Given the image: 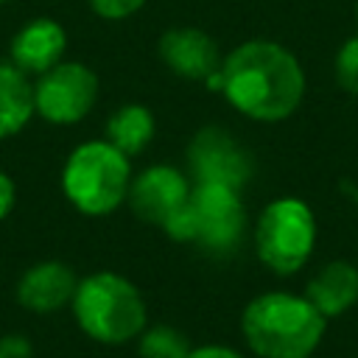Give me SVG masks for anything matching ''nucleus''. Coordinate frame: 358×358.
Listing matches in <instances>:
<instances>
[{
	"label": "nucleus",
	"mask_w": 358,
	"mask_h": 358,
	"mask_svg": "<svg viewBox=\"0 0 358 358\" xmlns=\"http://www.w3.org/2000/svg\"><path fill=\"white\" fill-rule=\"evenodd\" d=\"M221 92L243 117L280 123L305 98V70L280 42L249 39L221 59Z\"/></svg>",
	"instance_id": "nucleus-1"
},
{
	"label": "nucleus",
	"mask_w": 358,
	"mask_h": 358,
	"mask_svg": "<svg viewBox=\"0 0 358 358\" xmlns=\"http://www.w3.org/2000/svg\"><path fill=\"white\" fill-rule=\"evenodd\" d=\"M324 330L327 319L305 294L266 291L241 313L243 341L257 358H310Z\"/></svg>",
	"instance_id": "nucleus-2"
},
{
	"label": "nucleus",
	"mask_w": 358,
	"mask_h": 358,
	"mask_svg": "<svg viewBox=\"0 0 358 358\" xmlns=\"http://www.w3.org/2000/svg\"><path fill=\"white\" fill-rule=\"evenodd\" d=\"M70 308L81 333L98 344H126L148 324L143 294L131 280L115 271L78 277Z\"/></svg>",
	"instance_id": "nucleus-3"
},
{
	"label": "nucleus",
	"mask_w": 358,
	"mask_h": 358,
	"mask_svg": "<svg viewBox=\"0 0 358 358\" xmlns=\"http://www.w3.org/2000/svg\"><path fill=\"white\" fill-rule=\"evenodd\" d=\"M162 229L171 241L190 243L213 257H229L246 235V207L241 190L193 182L187 201Z\"/></svg>",
	"instance_id": "nucleus-4"
},
{
	"label": "nucleus",
	"mask_w": 358,
	"mask_h": 358,
	"mask_svg": "<svg viewBox=\"0 0 358 358\" xmlns=\"http://www.w3.org/2000/svg\"><path fill=\"white\" fill-rule=\"evenodd\" d=\"M131 176L123 151L109 140H87L70 151L62 168V190L78 213L101 218L126 201Z\"/></svg>",
	"instance_id": "nucleus-5"
},
{
	"label": "nucleus",
	"mask_w": 358,
	"mask_h": 358,
	"mask_svg": "<svg viewBox=\"0 0 358 358\" xmlns=\"http://www.w3.org/2000/svg\"><path fill=\"white\" fill-rule=\"evenodd\" d=\"M316 246L313 210L296 196H280L268 201L255 224V252L260 263L280 274H296Z\"/></svg>",
	"instance_id": "nucleus-6"
},
{
	"label": "nucleus",
	"mask_w": 358,
	"mask_h": 358,
	"mask_svg": "<svg viewBox=\"0 0 358 358\" xmlns=\"http://www.w3.org/2000/svg\"><path fill=\"white\" fill-rule=\"evenodd\" d=\"M98 101V76L81 62H59L34 81V109L53 126L84 120Z\"/></svg>",
	"instance_id": "nucleus-7"
},
{
	"label": "nucleus",
	"mask_w": 358,
	"mask_h": 358,
	"mask_svg": "<svg viewBox=\"0 0 358 358\" xmlns=\"http://www.w3.org/2000/svg\"><path fill=\"white\" fill-rule=\"evenodd\" d=\"M187 171L193 182L224 185V187L241 190L255 173V159L232 131L210 123V126H201L190 137Z\"/></svg>",
	"instance_id": "nucleus-8"
},
{
	"label": "nucleus",
	"mask_w": 358,
	"mask_h": 358,
	"mask_svg": "<svg viewBox=\"0 0 358 358\" xmlns=\"http://www.w3.org/2000/svg\"><path fill=\"white\" fill-rule=\"evenodd\" d=\"M190 187H193L190 179L176 165L157 162L143 168L137 176H131L126 201L140 221L165 227L187 201Z\"/></svg>",
	"instance_id": "nucleus-9"
},
{
	"label": "nucleus",
	"mask_w": 358,
	"mask_h": 358,
	"mask_svg": "<svg viewBox=\"0 0 358 358\" xmlns=\"http://www.w3.org/2000/svg\"><path fill=\"white\" fill-rule=\"evenodd\" d=\"M165 67L187 81H204L221 67V53L213 36L193 25L168 28L157 45Z\"/></svg>",
	"instance_id": "nucleus-10"
},
{
	"label": "nucleus",
	"mask_w": 358,
	"mask_h": 358,
	"mask_svg": "<svg viewBox=\"0 0 358 358\" xmlns=\"http://www.w3.org/2000/svg\"><path fill=\"white\" fill-rule=\"evenodd\" d=\"M78 277L62 260H42L17 280V302L34 313H56L73 302Z\"/></svg>",
	"instance_id": "nucleus-11"
},
{
	"label": "nucleus",
	"mask_w": 358,
	"mask_h": 358,
	"mask_svg": "<svg viewBox=\"0 0 358 358\" xmlns=\"http://www.w3.org/2000/svg\"><path fill=\"white\" fill-rule=\"evenodd\" d=\"M64 50H67V31L50 17H36L25 22L8 45L11 64L20 67L25 76H39L50 70L64 59Z\"/></svg>",
	"instance_id": "nucleus-12"
},
{
	"label": "nucleus",
	"mask_w": 358,
	"mask_h": 358,
	"mask_svg": "<svg viewBox=\"0 0 358 358\" xmlns=\"http://www.w3.org/2000/svg\"><path fill=\"white\" fill-rule=\"evenodd\" d=\"M305 296L324 316H341L358 302V268L347 260L324 263L305 285Z\"/></svg>",
	"instance_id": "nucleus-13"
},
{
	"label": "nucleus",
	"mask_w": 358,
	"mask_h": 358,
	"mask_svg": "<svg viewBox=\"0 0 358 358\" xmlns=\"http://www.w3.org/2000/svg\"><path fill=\"white\" fill-rule=\"evenodd\" d=\"M34 115V84L20 67L0 64V140L22 131Z\"/></svg>",
	"instance_id": "nucleus-14"
},
{
	"label": "nucleus",
	"mask_w": 358,
	"mask_h": 358,
	"mask_svg": "<svg viewBox=\"0 0 358 358\" xmlns=\"http://www.w3.org/2000/svg\"><path fill=\"white\" fill-rule=\"evenodd\" d=\"M154 134H157L154 112L143 103H123L115 115H109L106 129H103V140H109L129 159L143 154L148 143L154 140Z\"/></svg>",
	"instance_id": "nucleus-15"
},
{
	"label": "nucleus",
	"mask_w": 358,
	"mask_h": 358,
	"mask_svg": "<svg viewBox=\"0 0 358 358\" xmlns=\"http://www.w3.org/2000/svg\"><path fill=\"white\" fill-rule=\"evenodd\" d=\"M190 341L185 333H179L171 324H145L140 333V358H187L190 355Z\"/></svg>",
	"instance_id": "nucleus-16"
},
{
	"label": "nucleus",
	"mask_w": 358,
	"mask_h": 358,
	"mask_svg": "<svg viewBox=\"0 0 358 358\" xmlns=\"http://www.w3.org/2000/svg\"><path fill=\"white\" fill-rule=\"evenodd\" d=\"M333 73H336V84L344 92L358 95V36H350L338 48L336 62H333Z\"/></svg>",
	"instance_id": "nucleus-17"
},
{
	"label": "nucleus",
	"mask_w": 358,
	"mask_h": 358,
	"mask_svg": "<svg viewBox=\"0 0 358 358\" xmlns=\"http://www.w3.org/2000/svg\"><path fill=\"white\" fill-rule=\"evenodd\" d=\"M143 6H145V0H90V8L101 20H112V22L137 14Z\"/></svg>",
	"instance_id": "nucleus-18"
},
{
	"label": "nucleus",
	"mask_w": 358,
	"mask_h": 358,
	"mask_svg": "<svg viewBox=\"0 0 358 358\" xmlns=\"http://www.w3.org/2000/svg\"><path fill=\"white\" fill-rule=\"evenodd\" d=\"M31 355H34V347L25 336H17V333L0 336V358H31Z\"/></svg>",
	"instance_id": "nucleus-19"
},
{
	"label": "nucleus",
	"mask_w": 358,
	"mask_h": 358,
	"mask_svg": "<svg viewBox=\"0 0 358 358\" xmlns=\"http://www.w3.org/2000/svg\"><path fill=\"white\" fill-rule=\"evenodd\" d=\"M187 358H243V355L227 344H201V347H193Z\"/></svg>",
	"instance_id": "nucleus-20"
},
{
	"label": "nucleus",
	"mask_w": 358,
	"mask_h": 358,
	"mask_svg": "<svg viewBox=\"0 0 358 358\" xmlns=\"http://www.w3.org/2000/svg\"><path fill=\"white\" fill-rule=\"evenodd\" d=\"M14 201H17V187H14L11 176H8L6 171H0V221L11 213Z\"/></svg>",
	"instance_id": "nucleus-21"
},
{
	"label": "nucleus",
	"mask_w": 358,
	"mask_h": 358,
	"mask_svg": "<svg viewBox=\"0 0 358 358\" xmlns=\"http://www.w3.org/2000/svg\"><path fill=\"white\" fill-rule=\"evenodd\" d=\"M355 20H358V3H355Z\"/></svg>",
	"instance_id": "nucleus-22"
},
{
	"label": "nucleus",
	"mask_w": 358,
	"mask_h": 358,
	"mask_svg": "<svg viewBox=\"0 0 358 358\" xmlns=\"http://www.w3.org/2000/svg\"><path fill=\"white\" fill-rule=\"evenodd\" d=\"M0 3H11V0H0Z\"/></svg>",
	"instance_id": "nucleus-23"
}]
</instances>
